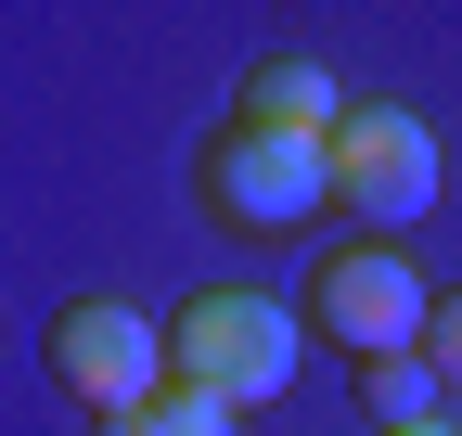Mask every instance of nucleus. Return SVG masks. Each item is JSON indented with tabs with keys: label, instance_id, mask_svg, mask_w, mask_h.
Segmentation results:
<instances>
[{
	"label": "nucleus",
	"instance_id": "f257e3e1",
	"mask_svg": "<svg viewBox=\"0 0 462 436\" xmlns=\"http://www.w3.org/2000/svg\"><path fill=\"white\" fill-rule=\"evenodd\" d=\"M296 347H309V308H282L257 283H206V295L167 308V372L206 386V398H231V411H270L296 386Z\"/></svg>",
	"mask_w": 462,
	"mask_h": 436
},
{
	"label": "nucleus",
	"instance_id": "f03ea898",
	"mask_svg": "<svg viewBox=\"0 0 462 436\" xmlns=\"http://www.w3.org/2000/svg\"><path fill=\"white\" fill-rule=\"evenodd\" d=\"M193 193H206L218 232H309L334 205V141H282V129L218 116L206 154H193Z\"/></svg>",
	"mask_w": 462,
	"mask_h": 436
},
{
	"label": "nucleus",
	"instance_id": "7ed1b4c3",
	"mask_svg": "<svg viewBox=\"0 0 462 436\" xmlns=\"http://www.w3.org/2000/svg\"><path fill=\"white\" fill-rule=\"evenodd\" d=\"M309 334L321 347H346V359H424V334H437V283L398 244H334L321 269H309Z\"/></svg>",
	"mask_w": 462,
	"mask_h": 436
},
{
	"label": "nucleus",
	"instance_id": "20e7f679",
	"mask_svg": "<svg viewBox=\"0 0 462 436\" xmlns=\"http://www.w3.org/2000/svg\"><path fill=\"white\" fill-rule=\"evenodd\" d=\"M39 359H51V386H65L90 423H116V411H142L167 386V321H142L129 295H78V308H51Z\"/></svg>",
	"mask_w": 462,
	"mask_h": 436
},
{
	"label": "nucleus",
	"instance_id": "39448f33",
	"mask_svg": "<svg viewBox=\"0 0 462 436\" xmlns=\"http://www.w3.org/2000/svg\"><path fill=\"white\" fill-rule=\"evenodd\" d=\"M437 129L411 116V103H346L334 129V218H360V232H398V218L437 205Z\"/></svg>",
	"mask_w": 462,
	"mask_h": 436
},
{
	"label": "nucleus",
	"instance_id": "423d86ee",
	"mask_svg": "<svg viewBox=\"0 0 462 436\" xmlns=\"http://www.w3.org/2000/svg\"><path fill=\"white\" fill-rule=\"evenodd\" d=\"M231 116L282 129V141H334L346 129V90H334V65H309V51H257V65L231 77Z\"/></svg>",
	"mask_w": 462,
	"mask_h": 436
},
{
	"label": "nucleus",
	"instance_id": "0eeeda50",
	"mask_svg": "<svg viewBox=\"0 0 462 436\" xmlns=\"http://www.w3.org/2000/svg\"><path fill=\"white\" fill-rule=\"evenodd\" d=\"M142 436H245V411H231V398H206V386H180V372H167V386L129 411Z\"/></svg>",
	"mask_w": 462,
	"mask_h": 436
},
{
	"label": "nucleus",
	"instance_id": "6e6552de",
	"mask_svg": "<svg viewBox=\"0 0 462 436\" xmlns=\"http://www.w3.org/2000/svg\"><path fill=\"white\" fill-rule=\"evenodd\" d=\"M360 398H373L385 436H398V423H437V359H373V372H360Z\"/></svg>",
	"mask_w": 462,
	"mask_h": 436
},
{
	"label": "nucleus",
	"instance_id": "1a4fd4ad",
	"mask_svg": "<svg viewBox=\"0 0 462 436\" xmlns=\"http://www.w3.org/2000/svg\"><path fill=\"white\" fill-rule=\"evenodd\" d=\"M424 359H437V386H462V283L437 295V334H424Z\"/></svg>",
	"mask_w": 462,
	"mask_h": 436
},
{
	"label": "nucleus",
	"instance_id": "9d476101",
	"mask_svg": "<svg viewBox=\"0 0 462 436\" xmlns=\"http://www.w3.org/2000/svg\"><path fill=\"white\" fill-rule=\"evenodd\" d=\"M398 436H449V423H398Z\"/></svg>",
	"mask_w": 462,
	"mask_h": 436
}]
</instances>
